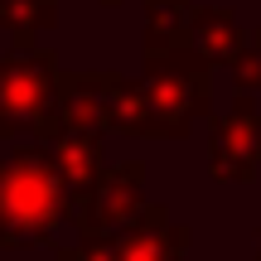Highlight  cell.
<instances>
[{"instance_id":"1","label":"cell","mask_w":261,"mask_h":261,"mask_svg":"<svg viewBox=\"0 0 261 261\" xmlns=\"http://www.w3.org/2000/svg\"><path fill=\"white\" fill-rule=\"evenodd\" d=\"M68 218L73 198L44 145H19L10 160H0V252L54 242Z\"/></svg>"},{"instance_id":"2","label":"cell","mask_w":261,"mask_h":261,"mask_svg":"<svg viewBox=\"0 0 261 261\" xmlns=\"http://www.w3.org/2000/svg\"><path fill=\"white\" fill-rule=\"evenodd\" d=\"M145 102L160 121V140H179L213 112V68L194 54V48H165V54H145Z\"/></svg>"},{"instance_id":"3","label":"cell","mask_w":261,"mask_h":261,"mask_svg":"<svg viewBox=\"0 0 261 261\" xmlns=\"http://www.w3.org/2000/svg\"><path fill=\"white\" fill-rule=\"evenodd\" d=\"M58 54L44 44H24L0 54V140L19 136L54 107Z\"/></svg>"},{"instance_id":"4","label":"cell","mask_w":261,"mask_h":261,"mask_svg":"<svg viewBox=\"0 0 261 261\" xmlns=\"http://www.w3.org/2000/svg\"><path fill=\"white\" fill-rule=\"evenodd\" d=\"M145 165L140 160H121V165H102V174L92 179L83 198L73 203L68 223L77 227V237H112L121 223L136 218V208L145 203Z\"/></svg>"},{"instance_id":"5","label":"cell","mask_w":261,"mask_h":261,"mask_svg":"<svg viewBox=\"0 0 261 261\" xmlns=\"http://www.w3.org/2000/svg\"><path fill=\"white\" fill-rule=\"evenodd\" d=\"M256 174H261V112L247 92H237L232 112L208 126V179L252 184Z\"/></svg>"},{"instance_id":"6","label":"cell","mask_w":261,"mask_h":261,"mask_svg":"<svg viewBox=\"0 0 261 261\" xmlns=\"http://www.w3.org/2000/svg\"><path fill=\"white\" fill-rule=\"evenodd\" d=\"M189 242L194 232L174 223L165 203H140L136 218L112 232V261H184Z\"/></svg>"},{"instance_id":"7","label":"cell","mask_w":261,"mask_h":261,"mask_svg":"<svg viewBox=\"0 0 261 261\" xmlns=\"http://www.w3.org/2000/svg\"><path fill=\"white\" fill-rule=\"evenodd\" d=\"M184 29H189V48L208 68H227L247 48V34H242V24H237V15L227 5H189Z\"/></svg>"},{"instance_id":"8","label":"cell","mask_w":261,"mask_h":261,"mask_svg":"<svg viewBox=\"0 0 261 261\" xmlns=\"http://www.w3.org/2000/svg\"><path fill=\"white\" fill-rule=\"evenodd\" d=\"M48 150V160H54V169H58V179H63V189H68V198H83L87 189H92V179L102 174V136H92V130H68V136H58L54 145H44Z\"/></svg>"},{"instance_id":"9","label":"cell","mask_w":261,"mask_h":261,"mask_svg":"<svg viewBox=\"0 0 261 261\" xmlns=\"http://www.w3.org/2000/svg\"><path fill=\"white\" fill-rule=\"evenodd\" d=\"M107 126L126 130V136H140V140H160V121H155V112L145 102L140 77L112 73V87H107Z\"/></svg>"},{"instance_id":"10","label":"cell","mask_w":261,"mask_h":261,"mask_svg":"<svg viewBox=\"0 0 261 261\" xmlns=\"http://www.w3.org/2000/svg\"><path fill=\"white\" fill-rule=\"evenodd\" d=\"M54 5L58 0H0V29H10L15 48H24L44 29H54V19H58Z\"/></svg>"},{"instance_id":"11","label":"cell","mask_w":261,"mask_h":261,"mask_svg":"<svg viewBox=\"0 0 261 261\" xmlns=\"http://www.w3.org/2000/svg\"><path fill=\"white\" fill-rule=\"evenodd\" d=\"M227 73H232V87H237V92H247V97L261 92V54H256L252 44H247L242 54L227 63Z\"/></svg>"},{"instance_id":"12","label":"cell","mask_w":261,"mask_h":261,"mask_svg":"<svg viewBox=\"0 0 261 261\" xmlns=\"http://www.w3.org/2000/svg\"><path fill=\"white\" fill-rule=\"evenodd\" d=\"M54 261H112V237H77L73 247H58Z\"/></svg>"},{"instance_id":"13","label":"cell","mask_w":261,"mask_h":261,"mask_svg":"<svg viewBox=\"0 0 261 261\" xmlns=\"http://www.w3.org/2000/svg\"><path fill=\"white\" fill-rule=\"evenodd\" d=\"M247 44H252L256 54H261V29H252V34H247Z\"/></svg>"},{"instance_id":"14","label":"cell","mask_w":261,"mask_h":261,"mask_svg":"<svg viewBox=\"0 0 261 261\" xmlns=\"http://www.w3.org/2000/svg\"><path fill=\"white\" fill-rule=\"evenodd\" d=\"M252 261H261V232H256V256H252Z\"/></svg>"},{"instance_id":"15","label":"cell","mask_w":261,"mask_h":261,"mask_svg":"<svg viewBox=\"0 0 261 261\" xmlns=\"http://www.w3.org/2000/svg\"><path fill=\"white\" fill-rule=\"evenodd\" d=\"M102 5H107V10H116V5H121V0H102Z\"/></svg>"}]
</instances>
